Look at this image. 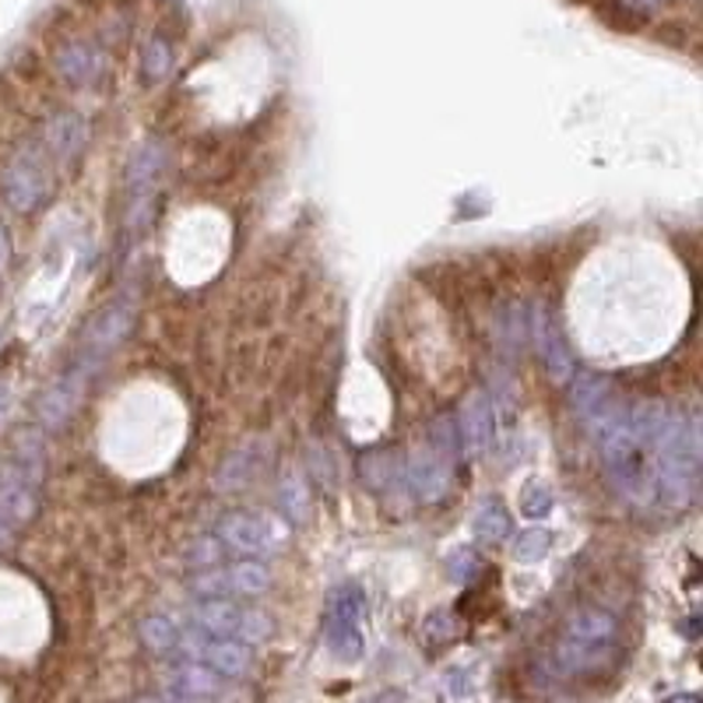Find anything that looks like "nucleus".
<instances>
[{
  "label": "nucleus",
  "mask_w": 703,
  "mask_h": 703,
  "mask_svg": "<svg viewBox=\"0 0 703 703\" xmlns=\"http://www.w3.org/2000/svg\"><path fill=\"white\" fill-rule=\"evenodd\" d=\"M661 405H637V408H609L592 426L598 436V454L605 475L622 500L648 507L658 500V468H654V444L664 423Z\"/></svg>",
  "instance_id": "f257e3e1"
},
{
  "label": "nucleus",
  "mask_w": 703,
  "mask_h": 703,
  "mask_svg": "<svg viewBox=\"0 0 703 703\" xmlns=\"http://www.w3.org/2000/svg\"><path fill=\"white\" fill-rule=\"evenodd\" d=\"M658 497L669 507H690L700 492V423L696 415L669 412L654 444Z\"/></svg>",
  "instance_id": "f03ea898"
},
{
  "label": "nucleus",
  "mask_w": 703,
  "mask_h": 703,
  "mask_svg": "<svg viewBox=\"0 0 703 703\" xmlns=\"http://www.w3.org/2000/svg\"><path fill=\"white\" fill-rule=\"evenodd\" d=\"M619 648V622L605 609H580L563 626L556 643V664L566 675H592L613 661Z\"/></svg>",
  "instance_id": "7ed1b4c3"
},
{
  "label": "nucleus",
  "mask_w": 703,
  "mask_h": 703,
  "mask_svg": "<svg viewBox=\"0 0 703 703\" xmlns=\"http://www.w3.org/2000/svg\"><path fill=\"white\" fill-rule=\"evenodd\" d=\"M215 535L222 539V545L230 553L243 556V560H257V556H271L275 548L285 545L289 539V528H285L281 518L264 514V510H233L219 521Z\"/></svg>",
  "instance_id": "20e7f679"
},
{
  "label": "nucleus",
  "mask_w": 703,
  "mask_h": 703,
  "mask_svg": "<svg viewBox=\"0 0 703 703\" xmlns=\"http://www.w3.org/2000/svg\"><path fill=\"white\" fill-rule=\"evenodd\" d=\"M194 626L212 637H230L243 643H264L275 633V622L268 613L246 609L236 598H201L194 609Z\"/></svg>",
  "instance_id": "39448f33"
},
{
  "label": "nucleus",
  "mask_w": 703,
  "mask_h": 703,
  "mask_svg": "<svg viewBox=\"0 0 703 703\" xmlns=\"http://www.w3.org/2000/svg\"><path fill=\"white\" fill-rule=\"evenodd\" d=\"M50 151L43 145H25L18 156H11V162L4 166V177H0V187H4V198L14 212H35L53 190V166H50Z\"/></svg>",
  "instance_id": "423d86ee"
},
{
  "label": "nucleus",
  "mask_w": 703,
  "mask_h": 703,
  "mask_svg": "<svg viewBox=\"0 0 703 703\" xmlns=\"http://www.w3.org/2000/svg\"><path fill=\"white\" fill-rule=\"evenodd\" d=\"M183 661H198L207 664L212 672L225 675V679H243L246 672L254 669V648L243 640H230V637H212L204 630H190L180 633L177 651Z\"/></svg>",
  "instance_id": "0eeeda50"
},
{
  "label": "nucleus",
  "mask_w": 703,
  "mask_h": 703,
  "mask_svg": "<svg viewBox=\"0 0 703 703\" xmlns=\"http://www.w3.org/2000/svg\"><path fill=\"white\" fill-rule=\"evenodd\" d=\"M271 587V569L257 560H239L230 566H212L190 580L198 598H257Z\"/></svg>",
  "instance_id": "6e6552de"
},
{
  "label": "nucleus",
  "mask_w": 703,
  "mask_h": 703,
  "mask_svg": "<svg viewBox=\"0 0 703 703\" xmlns=\"http://www.w3.org/2000/svg\"><path fill=\"white\" fill-rule=\"evenodd\" d=\"M363 619H366V595L355 584L341 587L328 609V648L338 661L363 658Z\"/></svg>",
  "instance_id": "1a4fd4ad"
},
{
  "label": "nucleus",
  "mask_w": 703,
  "mask_h": 703,
  "mask_svg": "<svg viewBox=\"0 0 703 703\" xmlns=\"http://www.w3.org/2000/svg\"><path fill=\"white\" fill-rule=\"evenodd\" d=\"M531 341H535L548 376H553L556 384H566V380L574 376V355L566 349V338H563L556 313L548 310L545 302H539V307L531 310Z\"/></svg>",
  "instance_id": "9d476101"
},
{
  "label": "nucleus",
  "mask_w": 703,
  "mask_h": 703,
  "mask_svg": "<svg viewBox=\"0 0 703 703\" xmlns=\"http://www.w3.org/2000/svg\"><path fill=\"white\" fill-rule=\"evenodd\" d=\"M230 682L219 672H212L207 664H198V661H180L173 672L166 675V686L173 696H187V700H222L225 693H230Z\"/></svg>",
  "instance_id": "9b49d317"
},
{
  "label": "nucleus",
  "mask_w": 703,
  "mask_h": 703,
  "mask_svg": "<svg viewBox=\"0 0 703 703\" xmlns=\"http://www.w3.org/2000/svg\"><path fill=\"white\" fill-rule=\"evenodd\" d=\"M450 475H454V461L444 458L440 450L426 447L423 454H415L412 465H408V486L419 500L436 503L447 497L450 489Z\"/></svg>",
  "instance_id": "f8f14e48"
},
{
  "label": "nucleus",
  "mask_w": 703,
  "mask_h": 703,
  "mask_svg": "<svg viewBox=\"0 0 703 703\" xmlns=\"http://www.w3.org/2000/svg\"><path fill=\"white\" fill-rule=\"evenodd\" d=\"M458 440L461 450L468 454H486L492 447V436H497V423H492V408H489V397L486 394H471L468 402L461 405L458 419Z\"/></svg>",
  "instance_id": "ddd939ff"
},
{
  "label": "nucleus",
  "mask_w": 703,
  "mask_h": 703,
  "mask_svg": "<svg viewBox=\"0 0 703 703\" xmlns=\"http://www.w3.org/2000/svg\"><path fill=\"white\" fill-rule=\"evenodd\" d=\"M56 71L64 74V82L74 88H88L106 74V56L92 43H67L56 53Z\"/></svg>",
  "instance_id": "4468645a"
},
{
  "label": "nucleus",
  "mask_w": 703,
  "mask_h": 703,
  "mask_svg": "<svg viewBox=\"0 0 703 703\" xmlns=\"http://www.w3.org/2000/svg\"><path fill=\"white\" fill-rule=\"evenodd\" d=\"M166 169V148L159 141H148L135 151V159L127 166V194L130 207H135L145 194H151V183L162 177Z\"/></svg>",
  "instance_id": "2eb2a0df"
},
{
  "label": "nucleus",
  "mask_w": 703,
  "mask_h": 703,
  "mask_svg": "<svg viewBox=\"0 0 703 703\" xmlns=\"http://www.w3.org/2000/svg\"><path fill=\"white\" fill-rule=\"evenodd\" d=\"M574 408L580 412V419H587V426H595L605 412H609L613 402V384L605 376H580L574 384Z\"/></svg>",
  "instance_id": "dca6fc26"
},
{
  "label": "nucleus",
  "mask_w": 703,
  "mask_h": 703,
  "mask_svg": "<svg viewBox=\"0 0 703 703\" xmlns=\"http://www.w3.org/2000/svg\"><path fill=\"white\" fill-rule=\"evenodd\" d=\"M510 528H514V521H510V510L500 500H486L479 507V514H475V539L486 545L503 542L510 535Z\"/></svg>",
  "instance_id": "f3484780"
},
{
  "label": "nucleus",
  "mask_w": 703,
  "mask_h": 703,
  "mask_svg": "<svg viewBox=\"0 0 703 703\" xmlns=\"http://www.w3.org/2000/svg\"><path fill=\"white\" fill-rule=\"evenodd\" d=\"M141 643L148 651H156V654H173L177 651V643H180V626L169 619V616H148L141 622Z\"/></svg>",
  "instance_id": "a211bd4d"
},
{
  "label": "nucleus",
  "mask_w": 703,
  "mask_h": 703,
  "mask_svg": "<svg viewBox=\"0 0 703 703\" xmlns=\"http://www.w3.org/2000/svg\"><path fill=\"white\" fill-rule=\"evenodd\" d=\"M548 548H553V531L542 524H531V528L518 531L514 542H510V556L518 563H539V560H545Z\"/></svg>",
  "instance_id": "6ab92c4d"
},
{
  "label": "nucleus",
  "mask_w": 703,
  "mask_h": 703,
  "mask_svg": "<svg viewBox=\"0 0 703 703\" xmlns=\"http://www.w3.org/2000/svg\"><path fill=\"white\" fill-rule=\"evenodd\" d=\"M173 71V46H169L162 35H151V40L145 43L141 50V74H145V82H162L166 74Z\"/></svg>",
  "instance_id": "aec40b11"
},
{
  "label": "nucleus",
  "mask_w": 703,
  "mask_h": 703,
  "mask_svg": "<svg viewBox=\"0 0 703 703\" xmlns=\"http://www.w3.org/2000/svg\"><path fill=\"white\" fill-rule=\"evenodd\" d=\"M556 507V497L553 489H548L545 482H528L524 492H521V514L528 521H545L548 514H553Z\"/></svg>",
  "instance_id": "412c9836"
},
{
  "label": "nucleus",
  "mask_w": 703,
  "mask_h": 703,
  "mask_svg": "<svg viewBox=\"0 0 703 703\" xmlns=\"http://www.w3.org/2000/svg\"><path fill=\"white\" fill-rule=\"evenodd\" d=\"M225 556V545L219 535H207V539H198L194 545H190V553H187V563L190 566H198V569H212L219 566Z\"/></svg>",
  "instance_id": "4be33fe9"
},
{
  "label": "nucleus",
  "mask_w": 703,
  "mask_h": 703,
  "mask_svg": "<svg viewBox=\"0 0 703 703\" xmlns=\"http://www.w3.org/2000/svg\"><path fill=\"white\" fill-rule=\"evenodd\" d=\"M281 507L292 521H302V514H307V507H302V482L296 479V475L281 489Z\"/></svg>",
  "instance_id": "5701e85b"
},
{
  "label": "nucleus",
  "mask_w": 703,
  "mask_h": 703,
  "mask_svg": "<svg viewBox=\"0 0 703 703\" xmlns=\"http://www.w3.org/2000/svg\"><path fill=\"white\" fill-rule=\"evenodd\" d=\"M450 569H454V577H461V580H468L471 574H475V560H471V553H454V560H450Z\"/></svg>",
  "instance_id": "b1692460"
},
{
  "label": "nucleus",
  "mask_w": 703,
  "mask_h": 703,
  "mask_svg": "<svg viewBox=\"0 0 703 703\" xmlns=\"http://www.w3.org/2000/svg\"><path fill=\"white\" fill-rule=\"evenodd\" d=\"M664 4V0H622V8L626 11H633V14H651Z\"/></svg>",
  "instance_id": "393cba45"
},
{
  "label": "nucleus",
  "mask_w": 703,
  "mask_h": 703,
  "mask_svg": "<svg viewBox=\"0 0 703 703\" xmlns=\"http://www.w3.org/2000/svg\"><path fill=\"white\" fill-rule=\"evenodd\" d=\"M8 257H11V243H8V230L0 225V275L8 268Z\"/></svg>",
  "instance_id": "a878e982"
},
{
  "label": "nucleus",
  "mask_w": 703,
  "mask_h": 703,
  "mask_svg": "<svg viewBox=\"0 0 703 703\" xmlns=\"http://www.w3.org/2000/svg\"><path fill=\"white\" fill-rule=\"evenodd\" d=\"M669 703H700V696H696V693H679V696H672Z\"/></svg>",
  "instance_id": "bb28decb"
}]
</instances>
